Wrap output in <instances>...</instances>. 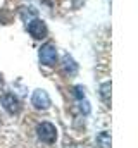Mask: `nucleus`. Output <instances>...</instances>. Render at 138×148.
I'll list each match as a JSON object with an SVG mask.
<instances>
[{
  "mask_svg": "<svg viewBox=\"0 0 138 148\" xmlns=\"http://www.w3.org/2000/svg\"><path fill=\"white\" fill-rule=\"evenodd\" d=\"M36 133H38V138L43 143H54L57 140V129L52 122H41L36 127Z\"/></svg>",
  "mask_w": 138,
  "mask_h": 148,
  "instance_id": "1",
  "label": "nucleus"
},
{
  "mask_svg": "<svg viewBox=\"0 0 138 148\" xmlns=\"http://www.w3.org/2000/svg\"><path fill=\"white\" fill-rule=\"evenodd\" d=\"M40 60H41V64H45L48 67L55 66V62H57V48L52 43H45L40 48Z\"/></svg>",
  "mask_w": 138,
  "mask_h": 148,
  "instance_id": "2",
  "label": "nucleus"
},
{
  "mask_svg": "<svg viewBox=\"0 0 138 148\" xmlns=\"http://www.w3.org/2000/svg\"><path fill=\"white\" fill-rule=\"evenodd\" d=\"M2 105H3V109L9 114H17V112L21 110V102L12 93H7V95L2 97Z\"/></svg>",
  "mask_w": 138,
  "mask_h": 148,
  "instance_id": "3",
  "label": "nucleus"
},
{
  "mask_svg": "<svg viewBox=\"0 0 138 148\" xmlns=\"http://www.w3.org/2000/svg\"><path fill=\"white\" fill-rule=\"evenodd\" d=\"M28 31H30V35L33 38H36V40L47 36V26H45V23L40 21V19H33V21L28 24Z\"/></svg>",
  "mask_w": 138,
  "mask_h": 148,
  "instance_id": "4",
  "label": "nucleus"
},
{
  "mask_svg": "<svg viewBox=\"0 0 138 148\" xmlns=\"http://www.w3.org/2000/svg\"><path fill=\"white\" fill-rule=\"evenodd\" d=\"M31 103H33L36 109H48L50 107V98L47 95V91L43 90H36L31 97Z\"/></svg>",
  "mask_w": 138,
  "mask_h": 148,
  "instance_id": "5",
  "label": "nucleus"
},
{
  "mask_svg": "<svg viewBox=\"0 0 138 148\" xmlns=\"http://www.w3.org/2000/svg\"><path fill=\"white\" fill-rule=\"evenodd\" d=\"M97 143L100 145L102 148H110V136H109V133H100L99 136H97Z\"/></svg>",
  "mask_w": 138,
  "mask_h": 148,
  "instance_id": "6",
  "label": "nucleus"
},
{
  "mask_svg": "<svg viewBox=\"0 0 138 148\" xmlns=\"http://www.w3.org/2000/svg\"><path fill=\"white\" fill-rule=\"evenodd\" d=\"M100 95H102L104 102L105 103H109V95H110V83L107 81V83H104L102 86H100Z\"/></svg>",
  "mask_w": 138,
  "mask_h": 148,
  "instance_id": "7",
  "label": "nucleus"
},
{
  "mask_svg": "<svg viewBox=\"0 0 138 148\" xmlns=\"http://www.w3.org/2000/svg\"><path fill=\"white\" fill-rule=\"evenodd\" d=\"M64 62H66V71H68L69 74H76V64H74L71 59H68V57H66Z\"/></svg>",
  "mask_w": 138,
  "mask_h": 148,
  "instance_id": "8",
  "label": "nucleus"
}]
</instances>
